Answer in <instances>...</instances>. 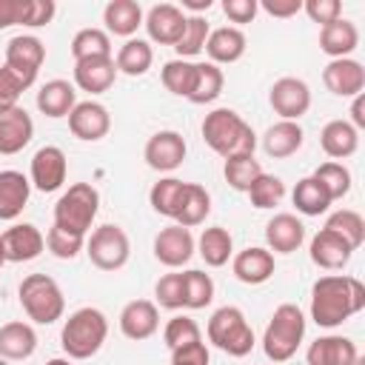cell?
<instances>
[{
	"mask_svg": "<svg viewBox=\"0 0 365 365\" xmlns=\"http://www.w3.org/2000/svg\"><path fill=\"white\" fill-rule=\"evenodd\" d=\"M31 182L23 171L6 168L0 171V220H17L29 205Z\"/></svg>",
	"mask_w": 365,
	"mask_h": 365,
	"instance_id": "484cf974",
	"label": "cell"
},
{
	"mask_svg": "<svg viewBox=\"0 0 365 365\" xmlns=\"http://www.w3.org/2000/svg\"><path fill=\"white\" fill-rule=\"evenodd\" d=\"M202 51L208 54V63H214V66H231V63H237L245 54V34L237 26L211 29Z\"/></svg>",
	"mask_w": 365,
	"mask_h": 365,
	"instance_id": "cb8c5ba5",
	"label": "cell"
},
{
	"mask_svg": "<svg viewBox=\"0 0 365 365\" xmlns=\"http://www.w3.org/2000/svg\"><path fill=\"white\" fill-rule=\"evenodd\" d=\"M71 57L74 63L91 57H111V37L103 29H80L71 37Z\"/></svg>",
	"mask_w": 365,
	"mask_h": 365,
	"instance_id": "60d3db41",
	"label": "cell"
},
{
	"mask_svg": "<svg viewBox=\"0 0 365 365\" xmlns=\"http://www.w3.org/2000/svg\"><path fill=\"white\" fill-rule=\"evenodd\" d=\"M46 248H48V254L57 257V259H74V257L86 248V237L51 225L48 234H46Z\"/></svg>",
	"mask_w": 365,
	"mask_h": 365,
	"instance_id": "c3c4849f",
	"label": "cell"
},
{
	"mask_svg": "<svg viewBox=\"0 0 365 365\" xmlns=\"http://www.w3.org/2000/svg\"><path fill=\"white\" fill-rule=\"evenodd\" d=\"M17 297H20V308L26 311V317L37 325H54L66 314V297H63L57 279L48 274L23 277Z\"/></svg>",
	"mask_w": 365,
	"mask_h": 365,
	"instance_id": "5b68a950",
	"label": "cell"
},
{
	"mask_svg": "<svg viewBox=\"0 0 365 365\" xmlns=\"http://www.w3.org/2000/svg\"><path fill=\"white\" fill-rule=\"evenodd\" d=\"M154 63V51H151V43L148 40H140V37H131L125 40L120 48H117V57H114V66H117V74H128V77H143Z\"/></svg>",
	"mask_w": 365,
	"mask_h": 365,
	"instance_id": "e575fe53",
	"label": "cell"
},
{
	"mask_svg": "<svg viewBox=\"0 0 365 365\" xmlns=\"http://www.w3.org/2000/svg\"><path fill=\"white\" fill-rule=\"evenodd\" d=\"M185 20L188 14L174 6V3H157L148 9V14L143 17V26L148 31V40L151 43H160V46H177V40L182 37L185 31Z\"/></svg>",
	"mask_w": 365,
	"mask_h": 365,
	"instance_id": "4fadbf2b",
	"label": "cell"
},
{
	"mask_svg": "<svg viewBox=\"0 0 365 365\" xmlns=\"http://www.w3.org/2000/svg\"><path fill=\"white\" fill-rule=\"evenodd\" d=\"M222 11L231 23H254L259 3L257 0H222Z\"/></svg>",
	"mask_w": 365,
	"mask_h": 365,
	"instance_id": "11a10c76",
	"label": "cell"
},
{
	"mask_svg": "<svg viewBox=\"0 0 365 365\" xmlns=\"http://www.w3.org/2000/svg\"><path fill=\"white\" fill-rule=\"evenodd\" d=\"M231 271L245 285H262V282H268L274 277L277 262H274V254L268 248L248 245V248H242V251H237L231 257Z\"/></svg>",
	"mask_w": 365,
	"mask_h": 365,
	"instance_id": "ac0fdd59",
	"label": "cell"
},
{
	"mask_svg": "<svg viewBox=\"0 0 365 365\" xmlns=\"http://www.w3.org/2000/svg\"><path fill=\"white\" fill-rule=\"evenodd\" d=\"M197 254L202 257L205 265L222 268V265L234 257V240H231L228 228H222V225L202 228V234H200V240H197Z\"/></svg>",
	"mask_w": 365,
	"mask_h": 365,
	"instance_id": "836d02e7",
	"label": "cell"
},
{
	"mask_svg": "<svg viewBox=\"0 0 365 365\" xmlns=\"http://www.w3.org/2000/svg\"><path fill=\"white\" fill-rule=\"evenodd\" d=\"M0 242H3V251H6V262H31L46 248L43 231L31 222H17V225L6 228L0 234Z\"/></svg>",
	"mask_w": 365,
	"mask_h": 365,
	"instance_id": "2e32d148",
	"label": "cell"
},
{
	"mask_svg": "<svg viewBox=\"0 0 365 365\" xmlns=\"http://www.w3.org/2000/svg\"><path fill=\"white\" fill-rule=\"evenodd\" d=\"M205 334H208V342L214 348H220L222 354H228V356H248L254 342H257L245 314L237 305L217 308L211 314V319H208Z\"/></svg>",
	"mask_w": 365,
	"mask_h": 365,
	"instance_id": "52a82bcc",
	"label": "cell"
},
{
	"mask_svg": "<svg viewBox=\"0 0 365 365\" xmlns=\"http://www.w3.org/2000/svg\"><path fill=\"white\" fill-rule=\"evenodd\" d=\"M182 188H185V182L177 180V177H163V180H157V182L151 185V191H148L151 208H154L160 217L174 220V217H177V208H180Z\"/></svg>",
	"mask_w": 365,
	"mask_h": 365,
	"instance_id": "ab89813d",
	"label": "cell"
},
{
	"mask_svg": "<svg viewBox=\"0 0 365 365\" xmlns=\"http://www.w3.org/2000/svg\"><path fill=\"white\" fill-rule=\"evenodd\" d=\"M308 254H311V262L322 271H339L351 262L354 257V248L334 231L328 228H319L314 237H311V245H308Z\"/></svg>",
	"mask_w": 365,
	"mask_h": 365,
	"instance_id": "d6986e66",
	"label": "cell"
},
{
	"mask_svg": "<svg viewBox=\"0 0 365 365\" xmlns=\"http://www.w3.org/2000/svg\"><path fill=\"white\" fill-rule=\"evenodd\" d=\"M259 9L271 17H279V20H288L294 17L297 11H302V0H262Z\"/></svg>",
	"mask_w": 365,
	"mask_h": 365,
	"instance_id": "9f6ffc18",
	"label": "cell"
},
{
	"mask_svg": "<svg viewBox=\"0 0 365 365\" xmlns=\"http://www.w3.org/2000/svg\"><path fill=\"white\" fill-rule=\"evenodd\" d=\"M54 11H57L54 0H20V20H17V26H29V29L48 26Z\"/></svg>",
	"mask_w": 365,
	"mask_h": 365,
	"instance_id": "f907efd6",
	"label": "cell"
},
{
	"mask_svg": "<svg viewBox=\"0 0 365 365\" xmlns=\"http://www.w3.org/2000/svg\"><path fill=\"white\" fill-rule=\"evenodd\" d=\"M211 299H214V279H211V274H205L200 268L182 271V308L200 311V308L211 305Z\"/></svg>",
	"mask_w": 365,
	"mask_h": 365,
	"instance_id": "f35d334b",
	"label": "cell"
},
{
	"mask_svg": "<svg viewBox=\"0 0 365 365\" xmlns=\"http://www.w3.org/2000/svg\"><path fill=\"white\" fill-rule=\"evenodd\" d=\"M322 83L336 97H356L365 88V68L354 57H339L322 68Z\"/></svg>",
	"mask_w": 365,
	"mask_h": 365,
	"instance_id": "e0dca14e",
	"label": "cell"
},
{
	"mask_svg": "<svg viewBox=\"0 0 365 365\" xmlns=\"http://www.w3.org/2000/svg\"><path fill=\"white\" fill-rule=\"evenodd\" d=\"M97 211H100L97 188L91 182H74L54 202V225L63 228V231L86 237L91 231V225H94Z\"/></svg>",
	"mask_w": 365,
	"mask_h": 365,
	"instance_id": "8992f818",
	"label": "cell"
},
{
	"mask_svg": "<svg viewBox=\"0 0 365 365\" xmlns=\"http://www.w3.org/2000/svg\"><path fill=\"white\" fill-rule=\"evenodd\" d=\"M245 194H248V200H251L254 208L265 211V208H274V205L282 202V197H285V182H282L279 177L262 171V174L251 182V188H248Z\"/></svg>",
	"mask_w": 365,
	"mask_h": 365,
	"instance_id": "f6af8a7d",
	"label": "cell"
},
{
	"mask_svg": "<svg viewBox=\"0 0 365 365\" xmlns=\"http://www.w3.org/2000/svg\"><path fill=\"white\" fill-rule=\"evenodd\" d=\"M365 308V285L348 274H325L311 285V319L336 328Z\"/></svg>",
	"mask_w": 365,
	"mask_h": 365,
	"instance_id": "6da1fadb",
	"label": "cell"
},
{
	"mask_svg": "<svg viewBox=\"0 0 365 365\" xmlns=\"http://www.w3.org/2000/svg\"><path fill=\"white\" fill-rule=\"evenodd\" d=\"M154 297H157L154 305H160V308H168V311L182 308V271H171V274L160 277L154 285Z\"/></svg>",
	"mask_w": 365,
	"mask_h": 365,
	"instance_id": "681fc988",
	"label": "cell"
},
{
	"mask_svg": "<svg viewBox=\"0 0 365 365\" xmlns=\"http://www.w3.org/2000/svg\"><path fill=\"white\" fill-rule=\"evenodd\" d=\"M34 137V120L23 106H14L0 114V154H20Z\"/></svg>",
	"mask_w": 365,
	"mask_h": 365,
	"instance_id": "7402d4cb",
	"label": "cell"
},
{
	"mask_svg": "<svg viewBox=\"0 0 365 365\" xmlns=\"http://www.w3.org/2000/svg\"><path fill=\"white\" fill-rule=\"evenodd\" d=\"M311 177H314V180L328 191L331 202H334V200H342V197L351 191V171H348L342 163L328 160V163H322Z\"/></svg>",
	"mask_w": 365,
	"mask_h": 365,
	"instance_id": "bcb514c9",
	"label": "cell"
},
{
	"mask_svg": "<svg viewBox=\"0 0 365 365\" xmlns=\"http://www.w3.org/2000/svg\"><path fill=\"white\" fill-rule=\"evenodd\" d=\"M262 174V165L254 154H237V157H228L225 165H222V177L225 182L234 188V191H248L251 182Z\"/></svg>",
	"mask_w": 365,
	"mask_h": 365,
	"instance_id": "b9f144b4",
	"label": "cell"
},
{
	"mask_svg": "<svg viewBox=\"0 0 365 365\" xmlns=\"http://www.w3.org/2000/svg\"><path fill=\"white\" fill-rule=\"evenodd\" d=\"M103 23H106V34L131 40L134 31L143 26V9L137 0H111L103 9Z\"/></svg>",
	"mask_w": 365,
	"mask_h": 365,
	"instance_id": "f546056e",
	"label": "cell"
},
{
	"mask_svg": "<svg viewBox=\"0 0 365 365\" xmlns=\"http://www.w3.org/2000/svg\"><path fill=\"white\" fill-rule=\"evenodd\" d=\"M194 251H197V240L191 237L188 228L177 222L168 228H160V234L154 237V257L165 268H182L194 257Z\"/></svg>",
	"mask_w": 365,
	"mask_h": 365,
	"instance_id": "5bb4252c",
	"label": "cell"
},
{
	"mask_svg": "<svg viewBox=\"0 0 365 365\" xmlns=\"http://www.w3.org/2000/svg\"><path fill=\"white\" fill-rule=\"evenodd\" d=\"M66 174H68V160H66V151L60 145H43L34 151L31 168H29V182L37 191L51 194V191L63 188Z\"/></svg>",
	"mask_w": 365,
	"mask_h": 365,
	"instance_id": "30bf717a",
	"label": "cell"
},
{
	"mask_svg": "<svg viewBox=\"0 0 365 365\" xmlns=\"http://www.w3.org/2000/svg\"><path fill=\"white\" fill-rule=\"evenodd\" d=\"M302 11H305L314 23L328 26V23H334V20L342 17V3H339V0H305V3H302Z\"/></svg>",
	"mask_w": 365,
	"mask_h": 365,
	"instance_id": "816d5d0a",
	"label": "cell"
},
{
	"mask_svg": "<svg viewBox=\"0 0 365 365\" xmlns=\"http://www.w3.org/2000/svg\"><path fill=\"white\" fill-rule=\"evenodd\" d=\"M222 86H225V74H222L220 66H214L208 60L197 63V80H194V88H191L188 100L194 106H208L222 94Z\"/></svg>",
	"mask_w": 365,
	"mask_h": 365,
	"instance_id": "d590c367",
	"label": "cell"
},
{
	"mask_svg": "<svg viewBox=\"0 0 365 365\" xmlns=\"http://www.w3.org/2000/svg\"><path fill=\"white\" fill-rule=\"evenodd\" d=\"M185 151H188V145H185L182 134L180 131H171V128H163V131H157V134L148 137V143L143 148V157H145L148 168H154L160 174H168V171H174V168L182 165Z\"/></svg>",
	"mask_w": 365,
	"mask_h": 365,
	"instance_id": "7c38bea8",
	"label": "cell"
},
{
	"mask_svg": "<svg viewBox=\"0 0 365 365\" xmlns=\"http://www.w3.org/2000/svg\"><path fill=\"white\" fill-rule=\"evenodd\" d=\"M202 140L205 145L220 154L222 160L237 157V154H254L257 148V134L254 128L234 111V108H214L202 117Z\"/></svg>",
	"mask_w": 365,
	"mask_h": 365,
	"instance_id": "7a4b0ae2",
	"label": "cell"
},
{
	"mask_svg": "<svg viewBox=\"0 0 365 365\" xmlns=\"http://www.w3.org/2000/svg\"><path fill=\"white\" fill-rule=\"evenodd\" d=\"M23 91H26L23 83L6 66H0V114L9 111V108H14V106H20L17 100H20Z\"/></svg>",
	"mask_w": 365,
	"mask_h": 365,
	"instance_id": "f5cc1de1",
	"label": "cell"
},
{
	"mask_svg": "<svg viewBox=\"0 0 365 365\" xmlns=\"http://www.w3.org/2000/svg\"><path fill=\"white\" fill-rule=\"evenodd\" d=\"M208 214H211V194L200 182H185L174 222L182 225V228H194V225L205 222Z\"/></svg>",
	"mask_w": 365,
	"mask_h": 365,
	"instance_id": "d6a6232c",
	"label": "cell"
},
{
	"mask_svg": "<svg viewBox=\"0 0 365 365\" xmlns=\"http://www.w3.org/2000/svg\"><path fill=\"white\" fill-rule=\"evenodd\" d=\"M356 359H359L356 342L342 336V334L317 336L305 351V362L308 365H354Z\"/></svg>",
	"mask_w": 365,
	"mask_h": 365,
	"instance_id": "44dd1931",
	"label": "cell"
},
{
	"mask_svg": "<svg viewBox=\"0 0 365 365\" xmlns=\"http://www.w3.org/2000/svg\"><path fill=\"white\" fill-rule=\"evenodd\" d=\"M46 365H71V362H68V359H63V356H54V359H48Z\"/></svg>",
	"mask_w": 365,
	"mask_h": 365,
	"instance_id": "94428289",
	"label": "cell"
},
{
	"mask_svg": "<svg viewBox=\"0 0 365 365\" xmlns=\"http://www.w3.org/2000/svg\"><path fill=\"white\" fill-rule=\"evenodd\" d=\"M157 328H160V311L151 299H131L120 311V331L125 339L143 342V339L154 336Z\"/></svg>",
	"mask_w": 365,
	"mask_h": 365,
	"instance_id": "ffe728a7",
	"label": "cell"
},
{
	"mask_svg": "<svg viewBox=\"0 0 365 365\" xmlns=\"http://www.w3.org/2000/svg\"><path fill=\"white\" fill-rule=\"evenodd\" d=\"M86 254H88L94 268H100V271H120L128 262V257H131L128 234L120 225H114V222H103L86 240Z\"/></svg>",
	"mask_w": 365,
	"mask_h": 365,
	"instance_id": "ba28073f",
	"label": "cell"
},
{
	"mask_svg": "<svg viewBox=\"0 0 365 365\" xmlns=\"http://www.w3.org/2000/svg\"><path fill=\"white\" fill-rule=\"evenodd\" d=\"M208 362H211V354H208L202 339L171 351V365H208Z\"/></svg>",
	"mask_w": 365,
	"mask_h": 365,
	"instance_id": "db71d44e",
	"label": "cell"
},
{
	"mask_svg": "<svg viewBox=\"0 0 365 365\" xmlns=\"http://www.w3.org/2000/svg\"><path fill=\"white\" fill-rule=\"evenodd\" d=\"M354 365H365V359H362V356H359V359H356V362H354Z\"/></svg>",
	"mask_w": 365,
	"mask_h": 365,
	"instance_id": "be15d7a7",
	"label": "cell"
},
{
	"mask_svg": "<svg viewBox=\"0 0 365 365\" xmlns=\"http://www.w3.org/2000/svg\"><path fill=\"white\" fill-rule=\"evenodd\" d=\"M291 200H294L297 211L305 214V217H319V214H325L328 205H331L328 191H325L314 177H302V180L294 185Z\"/></svg>",
	"mask_w": 365,
	"mask_h": 365,
	"instance_id": "8d00e7d4",
	"label": "cell"
},
{
	"mask_svg": "<svg viewBox=\"0 0 365 365\" xmlns=\"http://www.w3.org/2000/svg\"><path fill=\"white\" fill-rule=\"evenodd\" d=\"M302 140H305V131H302L299 123L277 120L262 134V151L268 157H274V160H285V157H291V154H297L302 148Z\"/></svg>",
	"mask_w": 365,
	"mask_h": 365,
	"instance_id": "4316f807",
	"label": "cell"
},
{
	"mask_svg": "<svg viewBox=\"0 0 365 365\" xmlns=\"http://www.w3.org/2000/svg\"><path fill=\"white\" fill-rule=\"evenodd\" d=\"M111 128V114L103 103L97 100H83L71 108L68 114V131L77 137V140H86V143H97L108 134Z\"/></svg>",
	"mask_w": 365,
	"mask_h": 365,
	"instance_id": "9a60e30c",
	"label": "cell"
},
{
	"mask_svg": "<svg viewBox=\"0 0 365 365\" xmlns=\"http://www.w3.org/2000/svg\"><path fill=\"white\" fill-rule=\"evenodd\" d=\"M325 228H328V231H334V234H339V237H342L354 251L365 242V220H362L356 211H351V208L334 211V214L328 217Z\"/></svg>",
	"mask_w": 365,
	"mask_h": 365,
	"instance_id": "ee69618b",
	"label": "cell"
},
{
	"mask_svg": "<svg viewBox=\"0 0 365 365\" xmlns=\"http://www.w3.org/2000/svg\"><path fill=\"white\" fill-rule=\"evenodd\" d=\"M117 80V66L114 57H91L74 63V86L88 94H103L114 86Z\"/></svg>",
	"mask_w": 365,
	"mask_h": 365,
	"instance_id": "d4e9b609",
	"label": "cell"
},
{
	"mask_svg": "<svg viewBox=\"0 0 365 365\" xmlns=\"http://www.w3.org/2000/svg\"><path fill=\"white\" fill-rule=\"evenodd\" d=\"M265 242L274 254H294L305 242V225L297 214H274L265 225Z\"/></svg>",
	"mask_w": 365,
	"mask_h": 365,
	"instance_id": "603a6c76",
	"label": "cell"
},
{
	"mask_svg": "<svg viewBox=\"0 0 365 365\" xmlns=\"http://www.w3.org/2000/svg\"><path fill=\"white\" fill-rule=\"evenodd\" d=\"M305 339V314L294 302H282L274 308L265 334H262V354L271 362H288Z\"/></svg>",
	"mask_w": 365,
	"mask_h": 365,
	"instance_id": "277c9868",
	"label": "cell"
},
{
	"mask_svg": "<svg viewBox=\"0 0 365 365\" xmlns=\"http://www.w3.org/2000/svg\"><path fill=\"white\" fill-rule=\"evenodd\" d=\"M108 336V319L100 308H77L74 314H68V319L63 322L60 331V345L66 351L68 359H91L103 342Z\"/></svg>",
	"mask_w": 365,
	"mask_h": 365,
	"instance_id": "3957f363",
	"label": "cell"
},
{
	"mask_svg": "<svg viewBox=\"0 0 365 365\" xmlns=\"http://www.w3.org/2000/svg\"><path fill=\"white\" fill-rule=\"evenodd\" d=\"M182 9H188L194 14H202V11L211 9V0H182Z\"/></svg>",
	"mask_w": 365,
	"mask_h": 365,
	"instance_id": "91938a15",
	"label": "cell"
},
{
	"mask_svg": "<svg viewBox=\"0 0 365 365\" xmlns=\"http://www.w3.org/2000/svg\"><path fill=\"white\" fill-rule=\"evenodd\" d=\"M359 46V31L351 20L339 17L328 26H319V51L328 54L331 60L351 57V51Z\"/></svg>",
	"mask_w": 365,
	"mask_h": 365,
	"instance_id": "f1b7e54d",
	"label": "cell"
},
{
	"mask_svg": "<svg viewBox=\"0 0 365 365\" xmlns=\"http://www.w3.org/2000/svg\"><path fill=\"white\" fill-rule=\"evenodd\" d=\"M356 131L365 128V94H356L354 103H351V120H348Z\"/></svg>",
	"mask_w": 365,
	"mask_h": 365,
	"instance_id": "680465c9",
	"label": "cell"
},
{
	"mask_svg": "<svg viewBox=\"0 0 365 365\" xmlns=\"http://www.w3.org/2000/svg\"><path fill=\"white\" fill-rule=\"evenodd\" d=\"M319 145H322V151L334 163L336 160H345V157L356 154V148H359V131L348 120H331L319 131Z\"/></svg>",
	"mask_w": 365,
	"mask_h": 365,
	"instance_id": "4dcf8cb0",
	"label": "cell"
},
{
	"mask_svg": "<svg viewBox=\"0 0 365 365\" xmlns=\"http://www.w3.org/2000/svg\"><path fill=\"white\" fill-rule=\"evenodd\" d=\"M6 265V251H3V242H0V268Z\"/></svg>",
	"mask_w": 365,
	"mask_h": 365,
	"instance_id": "6125c7cd",
	"label": "cell"
},
{
	"mask_svg": "<svg viewBox=\"0 0 365 365\" xmlns=\"http://www.w3.org/2000/svg\"><path fill=\"white\" fill-rule=\"evenodd\" d=\"M268 103L274 114H279V120L297 123L311 108V88L299 77H279L268 91Z\"/></svg>",
	"mask_w": 365,
	"mask_h": 365,
	"instance_id": "8fae6325",
	"label": "cell"
},
{
	"mask_svg": "<svg viewBox=\"0 0 365 365\" xmlns=\"http://www.w3.org/2000/svg\"><path fill=\"white\" fill-rule=\"evenodd\" d=\"M160 80H163L165 91H171L174 97H185V100H188V94H191V88H194V80H197V63L174 57V60L163 63Z\"/></svg>",
	"mask_w": 365,
	"mask_h": 365,
	"instance_id": "74e56055",
	"label": "cell"
},
{
	"mask_svg": "<svg viewBox=\"0 0 365 365\" xmlns=\"http://www.w3.org/2000/svg\"><path fill=\"white\" fill-rule=\"evenodd\" d=\"M6 68L23 83V88H29L34 80H37V71L46 60V46L40 37L34 34H17L6 43Z\"/></svg>",
	"mask_w": 365,
	"mask_h": 365,
	"instance_id": "9c48e42d",
	"label": "cell"
},
{
	"mask_svg": "<svg viewBox=\"0 0 365 365\" xmlns=\"http://www.w3.org/2000/svg\"><path fill=\"white\" fill-rule=\"evenodd\" d=\"M34 351H37V334L29 322L14 319V322L0 325V356L3 359L20 362V359H29Z\"/></svg>",
	"mask_w": 365,
	"mask_h": 365,
	"instance_id": "83f0119b",
	"label": "cell"
},
{
	"mask_svg": "<svg viewBox=\"0 0 365 365\" xmlns=\"http://www.w3.org/2000/svg\"><path fill=\"white\" fill-rule=\"evenodd\" d=\"M208 31H211L208 20H205L202 14H191V17L185 20V31H182V37H180L177 46H174L177 57H180V60H191L194 54H200V51L205 48Z\"/></svg>",
	"mask_w": 365,
	"mask_h": 365,
	"instance_id": "7bdbcfd3",
	"label": "cell"
},
{
	"mask_svg": "<svg viewBox=\"0 0 365 365\" xmlns=\"http://www.w3.org/2000/svg\"><path fill=\"white\" fill-rule=\"evenodd\" d=\"M200 339H202L200 325H197L191 317H185V314L171 317V319L165 322V328H163V342H165L168 351H177V348H182V345H191V342H200Z\"/></svg>",
	"mask_w": 365,
	"mask_h": 365,
	"instance_id": "7dc6e473",
	"label": "cell"
},
{
	"mask_svg": "<svg viewBox=\"0 0 365 365\" xmlns=\"http://www.w3.org/2000/svg\"><path fill=\"white\" fill-rule=\"evenodd\" d=\"M20 20V0H0V29L17 26Z\"/></svg>",
	"mask_w": 365,
	"mask_h": 365,
	"instance_id": "6f0895ef",
	"label": "cell"
},
{
	"mask_svg": "<svg viewBox=\"0 0 365 365\" xmlns=\"http://www.w3.org/2000/svg\"><path fill=\"white\" fill-rule=\"evenodd\" d=\"M74 106H77V91L68 80H48L37 91V108H40V114H46L51 120L68 117Z\"/></svg>",
	"mask_w": 365,
	"mask_h": 365,
	"instance_id": "1f68e13d",
	"label": "cell"
}]
</instances>
